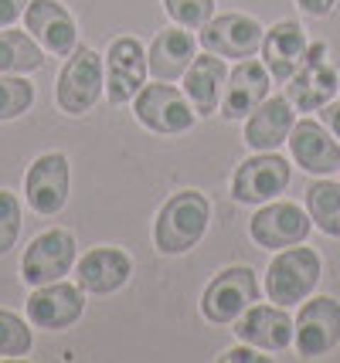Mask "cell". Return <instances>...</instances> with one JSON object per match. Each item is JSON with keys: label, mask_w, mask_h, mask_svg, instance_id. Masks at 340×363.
Masks as SVG:
<instances>
[{"label": "cell", "mask_w": 340, "mask_h": 363, "mask_svg": "<svg viewBox=\"0 0 340 363\" xmlns=\"http://www.w3.org/2000/svg\"><path fill=\"white\" fill-rule=\"evenodd\" d=\"M150 65L146 48L136 38H116L106 51V99L113 106H126L146 85Z\"/></svg>", "instance_id": "obj_13"}, {"label": "cell", "mask_w": 340, "mask_h": 363, "mask_svg": "<svg viewBox=\"0 0 340 363\" xmlns=\"http://www.w3.org/2000/svg\"><path fill=\"white\" fill-rule=\"evenodd\" d=\"M228 85V68L221 55H194L191 68L184 72V95L191 99L197 119H208L221 109V95Z\"/></svg>", "instance_id": "obj_22"}, {"label": "cell", "mask_w": 340, "mask_h": 363, "mask_svg": "<svg viewBox=\"0 0 340 363\" xmlns=\"http://www.w3.org/2000/svg\"><path fill=\"white\" fill-rule=\"evenodd\" d=\"M106 75H102V55L92 48H75L68 55L65 68L55 85V102L65 116H85L102 99Z\"/></svg>", "instance_id": "obj_5"}, {"label": "cell", "mask_w": 340, "mask_h": 363, "mask_svg": "<svg viewBox=\"0 0 340 363\" xmlns=\"http://www.w3.org/2000/svg\"><path fill=\"white\" fill-rule=\"evenodd\" d=\"M269 85H273L269 68L262 62H256V58H242V62L235 65V72H228V85H225L221 109L218 112L225 116L228 123L248 119L269 99Z\"/></svg>", "instance_id": "obj_19"}, {"label": "cell", "mask_w": 340, "mask_h": 363, "mask_svg": "<svg viewBox=\"0 0 340 363\" xmlns=\"http://www.w3.org/2000/svg\"><path fill=\"white\" fill-rule=\"evenodd\" d=\"M307 214L327 238H340V184L320 177L307 187Z\"/></svg>", "instance_id": "obj_25"}, {"label": "cell", "mask_w": 340, "mask_h": 363, "mask_svg": "<svg viewBox=\"0 0 340 363\" xmlns=\"http://www.w3.org/2000/svg\"><path fill=\"white\" fill-rule=\"evenodd\" d=\"M320 123L340 140V102H327L324 109H320Z\"/></svg>", "instance_id": "obj_33"}, {"label": "cell", "mask_w": 340, "mask_h": 363, "mask_svg": "<svg viewBox=\"0 0 340 363\" xmlns=\"http://www.w3.org/2000/svg\"><path fill=\"white\" fill-rule=\"evenodd\" d=\"M324 262L320 255L307 245H290L275 255L265 269V296L275 306H300L303 299L313 296V289L320 285Z\"/></svg>", "instance_id": "obj_2"}, {"label": "cell", "mask_w": 340, "mask_h": 363, "mask_svg": "<svg viewBox=\"0 0 340 363\" xmlns=\"http://www.w3.org/2000/svg\"><path fill=\"white\" fill-rule=\"evenodd\" d=\"M292 123H296V112H292L290 99L286 95H269L259 109L245 119V146L256 150V153L279 150L290 140Z\"/></svg>", "instance_id": "obj_20"}, {"label": "cell", "mask_w": 340, "mask_h": 363, "mask_svg": "<svg viewBox=\"0 0 340 363\" xmlns=\"http://www.w3.org/2000/svg\"><path fill=\"white\" fill-rule=\"evenodd\" d=\"M72 269H75V235L65 228H51L38 235L21 255V279L34 289L65 279Z\"/></svg>", "instance_id": "obj_10"}, {"label": "cell", "mask_w": 340, "mask_h": 363, "mask_svg": "<svg viewBox=\"0 0 340 363\" xmlns=\"http://www.w3.org/2000/svg\"><path fill=\"white\" fill-rule=\"evenodd\" d=\"M24 31L55 58H68L79 48V24L62 0H31L24 11Z\"/></svg>", "instance_id": "obj_14"}, {"label": "cell", "mask_w": 340, "mask_h": 363, "mask_svg": "<svg viewBox=\"0 0 340 363\" xmlns=\"http://www.w3.org/2000/svg\"><path fill=\"white\" fill-rule=\"evenodd\" d=\"M290 180L292 167L286 157H279L275 150L256 153V157L238 163V170L231 177V197L238 204H265V201H275L290 187Z\"/></svg>", "instance_id": "obj_9"}, {"label": "cell", "mask_w": 340, "mask_h": 363, "mask_svg": "<svg viewBox=\"0 0 340 363\" xmlns=\"http://www.w3.org/2000/svg\"><path fill=\"white\" fill-rule=\"evenodd\" d=\"M31 347H34L31 326L11 309H0V357L17 360V357H28Z\"/></svg>", "instance_id": "obj_26"}, {"label": "cell", "mask_w": 340, "mask_h": 363, "mask_svg": "<svg viewBox=\"0 0 340 363\" xmlns=\"http://www.w3.org/2000/svg\"><path fill=\"white\" fill-rule=\"evenodd\" d=\"M262 28L256 17L248 14H221V17H211L208 24L201 28V48L211 51V55H221V58H252L256 51L262 48Z\"/></svg>", "instance_id": "obj_16"}, {"label": "cell", "mask_w": 340, "mask_h": 363, "mask_svg": "<svg viewBox=\"0 0 340 363\" xmlns=\"http://www.w3.org/2000/svg\"><path fill=\"white\" fill-rule=\"evenodd\" d=\"M290 153L300 170L313 177H334L340 170V140L317 119H300L292 123Z\"/></svg>", "instance_id": "obj_17"}, {"label": "cell", "mask_w": 340, "mask_h": 363, "mask_svg": "<svg viewBox=\"0 0 340 363\" xmlns=\"http://www.w3.org/2000/svg\"><path fill=\"white\" fill-rule=\"evenodd\" d=\"M309 48V38L303 31V24L296 21H279L269 31L262 34V65L269 68V75L275 82H286L303 65V55Z\"/></svg>", "instance_id": "obj_21"}, {"label": "cell", "mask_w": 340, "mask_h": 363, "mask_svg": "<svg viewBox=\"0 0 340 363\" xmlns=\"http://www.w3.org/2000/svg\"><path fill=\"white\" fill-rule=\"evenodd\" d=\"M133 279V258L116 245H102V248H89L75 262V282L82 292L92 296H113Z\"/></svg>", "instance_id": "obj_18"}, {"label": "cell", "mask_w": 340, "mask_h": 363, "mask_svg": "<svg viewBox=\"0 0 340 363\" xmlns=\"http://www.w3.org/2000/svg\"><path fill=\"white\" fill-rule=\"evenodd\" d=\"M68 190H72V167L65 153H41L24 177V201L41 218H55L68 204Z\"/></svg>", "instance_id": "obj_11"}, {"label": "cell", "mask_w": 340, "mask_h": 363, "mask_svg": "<svg viewBox=\"0 0 340 363\" xmlns=\"http://www.w3.org/2000/svg\"><path fill=\"white\" fill-rule=\"evenodd\" d=\"M34 106V85L24 75H0V123H11Z\"/></svg>", "instance_id": "obj_27"}, {"label": "cell", "mask_w": 340, "mask_h": 363, "mask_svg": "<svg viewBox=\"0 0 340 363\" xmlns=\"http://www.w3.org/2000/svg\"><path fill=\"white\" fill-rule=\"evenodd\" d=\"M28 4L31 0H0V28H11L14 21H21L24 11H28Z\"/></svg>", "instance_id": "obj_31"}, {"label": "cell", "mask_w": 340, "mask_h": 363, "mask_svg": "<svg viewBox=\"0 0 340 363\" xmlns=\"http://www.w3.org/2000/svg\"><path fill=\"white\" fill-rule=\"evenodd\" d=\"M211 224V201L201 190L170 194L153 221V245L160 255H187Z\"/></svg>", "instance_id": "obj_1"}, {"label": "cell", "mask_w": 340, "mask_h": 363, "mask_svg": "<svg viewBox=\"0 0 340 363\" xmlns=\"http://www.w3.org/2000/svg\"><path fill=\"white\" fill-rule=\"evenodd\" d=\"M163 11L170 14L174 24L197 31L214 17V0H163Z\"/></svg>", "instance_id": "obj_28"}, {"label": "cell", "mask_w": 340, "mask_h": 363, "mask_svg": "<svg viewBox=\"0 0 340 363\" xmlns=\"http://www.w3.org/2000/svg\"><path fill=\"white\" fill-rule=\"evenodd\" d=\"M337 92L340 75L337 68L327 62V45L313 41L303 55V65L286 79V99L292 102V109L300 112H320L327 102H334Z\"/></svg>", "instance_id": "obj_7"}, {"label": "cell", "mask_w": 340, "mask_h": 363, "mask_svg": "<svg viewBox=\"0 0 340 363\" xmlns=\"http://www.w3.org/2000/svg\"><path fill=\"white\" fill-rule=\"evenodd\" d=\"M85 313V292L79 289V282H48V285H38L28 302H24V316L31 323L34 330H68L75 326Z\"/></svg>", "instance_id": "obj_12"}, {"label": "cell", "mask_w": 340, "mask_h": 363, "mask_svg": "<svg viewBox=\"0 0 340 363\" xmlns=\"http://www.w3.org/2000/svg\"><path fill=\"white\" fill-rule=\"evenodd\" d=\"M292 347L303 360L327 357L340 347V302L334 296L300 302V313L292 319Z\"/></svg>", "instance_id": "obj_6"}, {"label": "cell", "mask_w": 340, "mask_h": 363, "mask_svg": "<svg viewBox=\"0 0 340 363\" xmlns=\"http://www.w3.org/2000/svg\"><path fill=\"white\" fill-rule=\"evenodd\" d=\"M133 116L140 119V126L160 136H180L197 123V112L184 89H174L167 82L143 85L133 99Z\"/></svg>", "instance_id": "obj_3"}, {"label": "cell", "mask_w": 340, "mask_h": 363, "mask_svg": "<svg viewBox=\"0 0 340 363\" xmlns=\"http://www.w3.org/2000/svg\"><path fill=\"white\" fill-rule=\"evenodd\" d=\"M231 326L242 343L262 350V353H283L292 347V316L286 313V306L252 302Z\"/></svg>", "instance_id": "obj_15"}, {"label": "cell", "mask_w": 340, "mask_h": 363, "mask_svg": "<svg viewBox=\"0 0 340 363\" xmlns=\"http://www.w3.org/2000/svg\"><path fill=\"white\" fill-rule=\"evenodd\" d=\"M21 201L11 190H0V258L11 255V248L21 238Z\"/></svg>", "instance_id": "obj_29"}, {"label": "cell", "mask_w": 340, "mask_h": 363, "mask_svg": "<svg viewBox=\"0 0 340 363\" xmlns=\"http://www.w3.org/2000/svg\"><path fill=\"white\" fill-rule=\"evenodd\" d=\"M265 357H262V350L248 347V343H242V347H231L225 350L221 357H218V363H262Z\"/></svg>", "instance_id": "obj_30"}, {"label": "cell", "mask_w": 340, "mask_h": 363, "mask_svg": "<svg viewBox=\"0 0 340 363\" xmlns=\"http://www.w3.org/2000/svg\"><path fill=\"white\" fill-rule=\"evenodd\" d=\"M45 68V48L28 31L0 28V75H31Z\"/></svg>", "instance_id": "obj_24"}, {"label": "cell", "mask_w": 340, "mask_h": 363, "mask_svg": "<svg viewBox=\"0 0 340 363\" xmlns=\"http://www.w3.org/2000/svg\"><path fill=\"white\" fill-rule=\"evenodd\" d=\"M296 4H300V11L309 17H327L337 7V0H296Z\"/></svg>", "instance_id": "obj_32"}, {"label": "cell", "mask_w": 340, "mask_h": 363, "mask_svg": "<svg viewBox=\"0 0 340 363\" xmlns=\"http://www.w3.org/2000/svg\"><path fill=\"white\" fill-rule=\"evenodd\" d=\"M309 231H313L309 214L300 204H292V201H265L248 221V238L259 248H269V252H283L290 245H303Z\"/></svg>", "instance_id": "obj_8"}, {"label": "cell", "mask_w": 340, "mask_h": 363, "mask_svg": "<svg viewBox=\"0 0 340 363\" xmlns=\"http://www.w3.org/2000/svg\"><path fill=\"white\" fill-rule=\"evenodd\" d=\"M197 55V41L187 28H167L153 38V45L146 51V65H150V75L157 82H177L184 79V72L191 68Z\"/></svg>", "instance_id": "obj_23"}, {"label": "cell", "mask_w": 340, "mask_h": 363, "mask_svg": "<svg viewBox=\"0 0 340 363\" xmlns=\"http://www.w3.org/2000/svg\"><path fill=\"white\" fill-rule=\"evenodd\" d=\"M252 302H259V275L248 265H231L204 285L201 316L214 326H231Z\"/></svg>", "instance_id": "obj_4"}]
</instances>
